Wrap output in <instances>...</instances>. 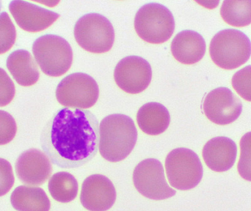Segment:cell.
Wrapping results in <instances>:
<instances>
[{"label": "cell", "instance_id": "6da1fadb", "mask_svg": "<svg viewBox=\"0 0 251 211\" xmlns=\"http://www.w3.org/2000/svg\"><path fill=\"white\" fill-rule=\"evenodd\" d=\"M41 144L50 161L59 167H80L98 152V119L88 110L67 107L60 109L43 128Z\"/></svg>", "mask_w": 251, "mask_h": 211}, {"label": "cell", "instance_id": "7a4b0ae2", "mask_svg": "<svg viewBox=\"0 0 251 211\" xmlns=\"http://www.w3.org/2000/svg\"><path fill=\"white\" fill-rule=\"evenodd\" d=\"M137 140L134 121L122 114L108 115L100 125V154L110 162L125 160L131 153Z\"/></svg>", "mask_w": 251, "mask_h": 211}, {"label": "cell", "instance_id": "3957f363", "mask_svg": "<svg viewBox=\"0 0 251 211\" xmlns=\"http://www.w3.org/2000/svg\"><path fill=\"white\" fill-rule=\"evenodd\" d=\"M209 54L212 61L218 67L225 70H234L250 59V39L237 29H224L218 32L211 41Z\"/></svg>", "mask_w": 251, "mask_h": 211}, {"label": "cell", "instance_id": "277c9868", "mask_svg": "<svg viewBox=\"0 0 251 211\" xmlns=\"http://www.w3.org/2000/svg\"><path fill=\"white\" fill-rule=\"evenodd\" d=\"M32 53L44 74L63 76L72 67L73 51L66 40L55 35H46L35 40Z\"/></svg>", "mask_w": 251, "mask_h": 211}, {"label": "cell", "instance_id": "5b68a950", "mask_svg": "<svg viewBox=\"0 0 251 211\" xmlns=\"http://www.w3.org/2000/svg\"><path fill=\"white\" fill-rule=\"evenodd\" d=\"M134 29L143 41L149 44H163L174 34L175 21L166 7L158 3H149L136 13Z\"/></svg>", "mask_w": 251, "mask_h": 211}, {"label": "cell", "instance_id": "8992f818", "mask_svg": "<svg viewBox=\"0 0 251 211\" xmlns=\"http://www.w3.org/2000/svg\"><path fill=\"white\" fill-rule=\"evenodd\" d=\"M77 44L85 51L102 54L110 51L115 41V31L110 21L99 13L81 17L75 26Z\"/></svg>", "mask_w": 251, "mask_h": 211}, {"label": "cell", "instance_id": "52a82bcc", "mask_svg": "<svg viewBox=\"0 0 251 211\" xmlns=\"http://www.w3.org/2000/svg\"><path fill=\"white\" fill-rule=\"evenodd\" d=\"M167 177L171 187L181 191L199 185L203 177V166L198 155L190 149H174L165 159Z\"/></svg>", "mask_w": 251, "mask_h": 211}, {"label": "cell", "instance_id": "ba28073f", "mask_svg": "<svg viewBox=\"0 0 251 211\" xmlns=\"http://www.w3.org/2000/svg\"><path fill=\"white\" fill-rule=\"evenodd\" d=\"M99 96L98 84L94 78L83 73L66 76L56 90L57 101L67 108L88 109L95 105Z\"/></svg>", "mask_w": 251, "mask_h": 211}, {"label": "cell", "instance_id": "9c48e42d", "mask_svg": "<svg viewBox=\"0 0 251 211\" xmlns=\"http://www.w3.org/2000/svg\"><path fill=\"white\" fill-rule=\"evenodd\" d=\"M133 183L138 192L150 200H166L176 194L166 182L162 164L155 159H146L136 166Z\"/></svg>", "mask_w": 251, "mask_h": 211}, {"label": "cell", "instance_id": "30bf717a", "mask_svg": "<svg viewBox=\"0 0 251 211\" xmlns=\"http://www.w3.org/2000/svg\"><path fill=\"white\" fill-rule=\"evenodd\" d=\"M152 70L149 62L137 56L122 59L114 70V79L118 86L129 94L144 91L150 85Z\"/></svg>", "mask_w": 251, "mask_h": 211}, {"label": "cell", "instance_id": "8fae6325", "mask_svg": "<svg viewBox=\"0 0 251 211\" xmlns=\"http://www.w3.org/2000/svg\"><path fill=\"white\" fill-rule=\"evenodd\" d=\"M206 117L214 123L226 125L238 119L243 105L231 90L219 88L207 94L203 104Z\"/></svg>", "mask_w": 251, "mask_h": 211}, {"label": "cell", "instance_id": "7c38bea8", "mask_svg": "<svg viewBox=\"0 0 251 211\" xmlns=\"http://www.w3.org/2000/svg\"><path fill=\"white\" fill-rule=\"evenodd\" d=\"M9 10L18 26L28 32H39L51 26L60 14L26 1L14 0Z\"/></svg>", "mask_w": 251, "mask_h": 211}, {"label": "cell", "instance_id": "4fadbf2b", "mask_svg": "<svg viewBox=\"0 0 251 211\" xmlns=\"http://www.w3.org/2000/svg\"><path fill=\"white\" fill-rule=\"evenodd\" d=\"M116 191L108 178L102 175H93L82 184L80 201L90 211H107L114 206Z\"/></svg>", "mask_w": 251, "mask_h": 211}, {"label": "cell", "instance_id": "5bb4252c", "mask_svg": "<svg viewBox=\"0 0 251 211\" xmlns=\"http://www.w3.org/2000/svg\"><path fill=\"white\" fill-rule=\"evenodd\" d=\"M18 178L28 185L41 186L51 176L52 165L50 158L38 149L22 153L16 162Z\"/></svg>", "mask_w": 251, "mask_h": 211}, {"label": "cell", "instance_id": "9a60e30c", "mask_svg": "<svg viewBox=\"0 0 251 211\" xmlns=\"http://www.w3.org/2000/svg\"><path fill=\"white\" fill-rule=\"evenodd\" d=\"M237 147L231 139L218 137L212 139L205 144L202 152L206 166L216 172L229 170L237 159Z\"/></svg>", "mask_w": 251, "mask_h": 211}, {"label": "cell", "instance_id": "2e32d148", "mask_svg": "<svg viewBox=\"0 0 251 211\" xmlns=\"http://www.w3.org/2000/svg\"><path fill=\"white\" fill-rule=\"evenodd\" d=\"M206 45L203 37L192 30L181 31L171 43V52L174 58L184 65H193L202 60Z\"/></svg>", "mask_w": 251, "mask_h": 211}, {"label": "cell", "instance_id": "e0dca14e", "mask_svg": "<svg viewBox=\"0 0 251 211\" xmlns=\"http://www.w3.org/2000/svg\"><path fill=\"white\" fill-rule=\"evenodd\" d=\"M6 65L13 79L21 86H32L39 80L38 64L26 50L19 49L12 52L7 57Z\"/></svg>", "mask_w": 251, "mask_h": 211}, {"label": "cell", "instance_id": "ac0fdd59", "mask_svg": "<svg viewBox=\"0 0 251 211\" xmlns=\"http://www.w3.org/2000/svg\"><path fill=\"white\" fill-rule=\"evenodd\" d=\"M139 128L149 135H159L168 129L171 116L168 109L156 102L148 103L142 106L137 114Z\"/></svg>", "mask_w": 251, "mask_h": 211}, {"label": "cell", "instance_id": "d6986e66", "mask_svg": "<svg viewBox=\"0 0 251 211\" xmlns=\"http://www.w3.org/2000/svg\"><path fill=\"white\" fill-rule=\"evenodd\" d=\"M10 203L18 211H50V200L45 191L38 187L20 186L10 196Z\"/></svg>", "mask_w": 251, "mask_h": 211}, {"label": "cell", "instance_id": "ffe728a7", "mask_svg": "<svg viewBox=\"0 0 251 211\" xmlns=\"http://www.w3.org/2000/svg\"><path fill=\"white\" fill-rule=\"evenodd\" d=\"M48 187L51 197L59 203H70L77 196V181L69 172H60L54 174L50 178Z\"/></svg>", "mask_w": 251, "mask_h": 211}, {"label": "cell", "instance_id": "44dd1931", "mask_svg": "<svg viewBox=\"0 0 251 211\" xmlns=\"http://www.w3.org/2000/svg\"><path fill=\"white\" fill-rule=\"evenodd\" d=\"M223 20L235 27H244L251 23V0H226L221 7Z\"/></svg>", "mask_w": 251, "mask_h": 211}, {"label": "cell", "instance_id": "7402d4cb", "mask_svg": "<svg viewBox=\"0 0 251 211\" xmlns=\"http://www.w3.org/2000/svg\"><path fill=\"white\" fill-rule=\"evenodd\" d=\"M16 41V29L8 13H0V54L11 49Z\"/></svg>", "mask_w": 251, "mask_h": 211}, {"label": "cell", "instance_id": "603a6c76", "mask_svg": "<svg viewBox=\"0 0 251 211\" xmlns=\"http://www.w3.org/2000/svg\"><path fill=\"white\" fill-rule=\"evenodd\" d=\"M240 145L241 153L237 170L243 179L251 182V132L242 137Z\"/></svg>", "mask_w": 251, "mask_h": 211}, {"label": "cell", "instance_id": "cb8c5ba5", "mask_svg": "<svg viewBox=\"0 0 251 211\" xmlns=\"http://www.w3.org/2000/svg\"><path fill=\"white\" fill-rule=\"evenodd\" d=\"M231 84L241 98L251 102V66L238 70L233 76Z\"/></svg>", "mask_w": 251, "mask_h": 211}, {"label": "cell", "instance_id": "d4e9b609", "mask_svg": "<svg viewBox=\"0 0 251 211\" xmlns=\"http://www.w3.org/2000/svg\"><path fill=\"white\" fill-rule=\"evenodd\" d=\"M17 133V124L10 114L0 110V146L13 141Z\"/></svg>", "mask_w": 251, "mask_h": 211}, {"label": "cell", "instance_id": "484cf974", "mask_svg": "<svg viewBox=\"0 0 251 211\" xmlns=\"http://www.w3.org/2000/svg\"><path fill=\"white\" fill-rule=\"evenodd\" d=\"M16 95V88L10 76L0 68V107L10 104Z\"/></svg>", "mask_w": 251, "mask_h": 211}, {"label": "cell", "instance_id": "4316f807", "mask_svg": "<svg viewBox=\"0 0 251 211\" xmlns=\"http://www.w3.org/2000/svg\"><path fill=\"white\" fill-rule=\"evenodd\" d=\"M15 178L11 164L0 158V197L5 195L14 185Z\"/></svg>", "mask_w": 251, "mask_h": 211}, {"label": "cell", "instance_id": "83f0119b", "mask_svg": "<svg viewBox=\"0 0 251 211\" xmlns=\"http://www.w3.org/2000/svg\"><path fill=\"white\" fill-rule=\"evenodd\" d=\"M220 1H199V3L201 4L203 7H208V8H215L219 4Z\"/></svg>", "mask_w": 251, "mask_h": 211}, {"label": "cell", "instance_id": "f1b7e54d", "mask_svg": "<svg viewBox=\"0 0 251 211\" xmlns=\"http://www.w3.org/2000/svg\"><path fill=\"white\" fill-rule=\"evenodd\" d=\"M36 2L46 4V5H48L49 7H54L58 3V1H36Z\"/></svg>", "mask_w": 251, "mask_h": 211}, {"label": "cell", "instance_id": "f546056e", "mask_svg": "<svg viewBox=\"0 0 251 211\" xmlns=\"http://www.w3.org/2000/svg\"><path fill=\"white\" fill-rule=\"evenodd\" d=\"M1 1H0V11H1Z\"/></svg>", "mask_w": 251, "mask_h": 211}]
</instances>
